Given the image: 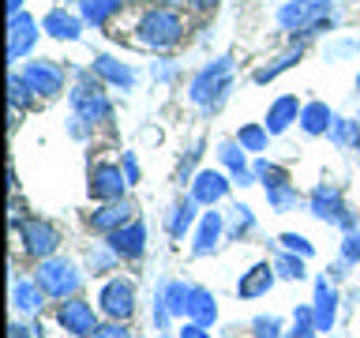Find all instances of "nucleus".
Masks as SVG:
<instances>
[{
  "label": "nucleus",
  "mask_w": 360,
  "mask_h": 338,
  "mask_svg": "<svg viewBox=\"0 0 360 338\" xmlns=\"http://www.w3.org/2000/svg\"><path fill=\"white\" fill-rule=\"evenodd\" d=\"M297 56H300V49H289V53L281 56L278 64H270V68H259V72H255V83H266V79H274L278 72H285L289 64H297Z\"/></svg>",
  "instance_id": "nucleus-30"
},
{
  "label": "nucleus",
  "mask_w": 360,
  "mask_h": 338,
  "mask_svg": "<svg viewBox=\"0 0 360 338\" xmlns=\"http://www.w3.org/2000/svg\"><path fill=\"white\" fill-rule=\"evenodd\" d=\"M27 87H30V83H27L22 75H11V79H8V90H11V117H19V106L30 98Z\"/></svg>",
  "instance_id": "nucleus-31"
},
{
  "label": "nucleus",
  "mask_w": 360,
  "mask_h": 338,
  "mask_svg": "<svg viewBox=\"0 0 360 338\" xmlns=\"http://www.w3.org/2000/svg\"><path fill=\"white\" fill-rule=\"evenodd\" d=\"M225 177L221 173H214V169H202V173L195 177V188H191V199L195 203H214V199H221L225 196Z\"/></svg>",
  "instance_id": "nucleus-15"
},
{
  "label": "nucleus",
  "mask_w": 360,
  "mask_h": 338,
  "mask_svg": "<svg viewBox=\"0 0 360 338\" xmlns=\"http://www.w3.org/2000/svg\"><path fill=\"white\" fill-rule=\"evenodd\" d=\"M56 323H60L64 331L79 334V338H94L98 334V315L86 301H64L60 308H56Z\"/></svg>",
  "instance_id": "nucleus-5"
},
{
  "label": "nucleus",
  "mask_w": 360,
  "mask_h": 338,
  "mask_svg": "<svg viewBox=\"0 0 360 338\" xmlns=\"http://www.w3.org/2000/svg\"><path fill=\"white\" fill-rule=\"evenodd\" d=\"M356 87H360V75H356Z\"/></svg>",
  "instance_id": "nucleus-44"
},
{
  "label": "nucleus",
  "mask_w": 360,
  "mask_h": 338,
  "mask_svg": "<svg viewBox=\"0 0 360 338\" xmlns=\"http://www.w3.org/2000/svg\"><path fill=\"white\" fill-rule=\"evenodd\" d=\"M218 154L225 158V165H229V169H233V173H236V177H240V184H248V169H244V154H240V151H236V146H233V143H225V146H221V151H218Z\"/></svg>",
  "instance_id": "nucleus-29"
},
{
  "label": "nucleus",
  "mask_w": 360,
  "mask_h": 338,
  "mask_svg": "<svg viewBox=\"0 0 360 338\" xmlns=\"http://www.w3.org/2000/svg\"><path fill=\"white\" fill-rule=\"evenodd\" d=\"M285 278H300L304 275V267H300V259H292V256H278V263H274Z\"/></svg>",
  "instance_id": "nucleus-35"
},
{
  "label": "nucleus",
  "mask_w": 360,
  "mask_h": 338,
  "mask_svg": "<svg viewBox=\"0 0 360 338\" xmlns=\"http://www.w3.org/2000/svg\"><path fill=\"white\" fill-rule=\"evenodd\" d=\"M233 230H252V214H248V207H233Z\"/></svg>",
  "instance_id": "nucleus-38"
},
{
  "label": "nucleus",
  "mask_w": 360,
  "mask_h": 338,
  "mask_svg": "<svg viewBox=\"0 0 360 338\" xmlns=\"http://www.w3.org/2000/svg\"><path fill=\"white\" fill-rule=\"evenodd\" d=\"M240 143L248 146V151H263V146H266V132L263 128H240Z\"/></svg>",
  "instance_id": "nucleus-32"
},
{
  "label": "nucleus",
  "mask_w": 360,
  "mask_h": 338,
  "mask_svg": "<svg viewBox=\"0 0 360 338\" xmlns=\"http://www.w3.org/2000/svg\"><path fill=\"white\" fill-rule=\"evenodd\" d=\"M94 68H98V75H105L109 83H117V87H131V83H135L131 68H124V64H117V61H109V56H98Z\"/></svg>",
  "instance_id": "nucleus-23"
},
{
  "label": "nucleus",
  "mask_w": 360,
  "mask_h": 338,
  "mask_svg": "<svg viewBox=\"0 0 360 338\" xmlns=\"http://www.w3.org/2000/svg\"><path fill=\"white\" fill-rule=\"evenodd\" d=\"M281 244L289 248V252H300V256H311V244L304 241V237H297V233H285L281 237Z\"/></svg>",
  "instance_id": "nucleus-36"
},
{
  "label": "nucleus",
  "mask_w": 360,
  "mask_h": 338,
  "mask_svg": "<svg viewBox=\"0 0 360 338\" xmlns=\"http://www.w3.org/2000/svg\"><path fill=\"white\" fill-rule=\"evenodd\" d=\"M19 8H22V0H8V11H11V15H19Z\"/></svg>",
  "instance_id": "nucleus-43"
},
{
  "label": "nucleus",
  "mask_w": 360,
  "mask_h": 338,
  "mask_svg": "<svg viewBox=\"0 0 360 338\" xmlns=\"http://www.w3.org/2000/svg\"><path fill=\"white\" fill-rule=\"evenodd\" d=\"M79 270L68 263V259H45L38 267V286L49 293V297H72L79 289Z\"/></svg>",
  "instance_id": "nucleus-4"
},
{
  "label": "nucleus",
  "mask_w": 360,
  "mask_h": 338,
  "mask_svg": "<svg viewBox=\"0 0 360 338\" xmlns=\"http://www.w3.org/2000/svg\"><path fill=\"white\" fill-rule=\"evenodd\" d=\"M311 211L319 214V218H326V222H338V225H353V218L345 214V207H342V196H338L334 188H315V196H311Z\"/></svg>",
  "instance_id": "nucleus-11"
},
{
  "label": "nucleus",
  "mask_w": 360,
  "mask_h": 338,
  "mask_svg": "<svg viewBox=\"0 0 360 338\" xmlns=\"http://www.w3.org/2000/svg\"><path fill=\"white\" fill-rule=\"evenodd\" d=\"M278 331H281L278 320H266V315H263V320H255V338H278Z\"/></svg>",
  "instance_id": "nucleus-37"
},
{
  "label": "nucleus",
  "mask_w": 360,
  "mask_h": 338,
  "mask_svg": "<svg viewBox=\"0 0 360 338\" xmlns=\"http://www.w3.org/2000/svg\"><path fill=\"white\" fill-rule=\"evenodd\" d=\"M135 308V301H131V286L128 282H109L105 289H101V312L112 315V320H128Z\"/></svg>",
  "instance_id": "nucleus-8"
},
{
  "label": "nucleus",
  "mask_w": 360,
  "mask_h": 338,
  "mask_svg": "<svg viewBox=\"0 0 360 338\" xmlns=\"http://www.w3.org/2000/svg\"><path fill=\"white\" fill-rule=\"evenodd\" d=\"M233 83V61L229 56H221V61H214L210 68H202V72L191 79V98L199 101V106H218L225 98V90Z\"/></svg>",
  "instance_id": "nucleus-3"
},
{
  "label": "nucleus",
  "mask_w": 360,
  "mask_h": 338,
  "mask_svg": "<svg viewBox=\"0 0 360 338\" xmlns=\"http://www.w3.org/2000/svg\"><path fill=\"white\" fill-rule=\"evenodd\" d=\"M34 38H38L34 19L30 15H11V23H8V56L11 61H19L22 53H30Z\"/></svg>",
  "instance_id": "nucleus-7"
},
{
  "label": "nucleus",
  "mask_w": 360,
  "mask_h": 338,
  "mask_svg": "<svg viewBox=\"0 0 360 338\" xmlns=\"http://www.w3.org/2000/svg\"><path fill=\"white\" fill-rule=\"evenodd\" d=\"M188 315L195 320L199 327H207L218 320V304H214V297L207 289H191V297H188Z\"/></svg>",
  "instance_id": "nucleus-18"
},
{
  "label": "nucleus",
  "mask_w": 360,
  "mask_h": 338,
  "mask_svg": "<svg viewBox=\"0 0 360 338\" xmlns=\"http://www.w3.org/2000/svg\"><path fill=\"white\" fill-rule=\"evenodd\" d=\"M180 338H210V334L202 331L199 323H191V327H184V331H180Z\"/></svg>",
  "instance_id": "nucleus-41"
},
{
  "label": "nucleus",
  "mask_w": 360,
  "mask_h": 338,
  "mask_svg": "<svg viewBox=\"0 0 360 338\" xmlns=\"http://www.w3.org/2000/svg\"><path fill=\"white\" fill-rule=\"evenodd\" d=\"M334 139L342 143V146H360V128L353 120H338L334 117Z\"/></svg>",
  "instance_id": "nucleus-27"
},
{
  "label": "nucleus",
  "mask_w": 360,
  "mask_h": 338,
  "mask_svg": "<svg viewBox=\"0 0 360 338\" xmlns=\"http://www.w3.org/2000/svg\"><path fill=\"white\" fill-rule=\"evenodd\" d=\"M188 297H191V289L188 286H180V282H165L162 286V301H165V312H188Z\"/></svg>",
  "instance_id": "nucleus-24"
},
{
  "label": "nucleus",
  "mask_w": 360,
  "mask_h": 338,
  "mask_svg": "<svg viewBox=\"0 0 360 338\" xmlns=\"http://www.w3.org/2000/svg\"><path fill=\"white\" fill-rule=\"evenodd\" d=\"M128 180L120 177L117 165H98L94 173H90V196L94 199H120V192Z\"/></svg>",
  "instance_id": "nucleus-10"
},
{
  "label": "nucleus",
  "mask_w": 360,
  "mask_h": 338,
  "mask_svg": "<svg viewBox=\"0 0 360 338\" xmlns=\"http://www.w3.org/2000/svg\"><path fill=\"white\" fill-rule=\"evenodd\" d=\"M143 241H146V233H143L139 222H131V225H124V230L109 233V248H112V256H120V259L143 256Z\"/></svg>",
  "instance_id": "nucleus-12"
},
{
  "label": "nucleus",
  "mask_w": 360,
  "mask_h": 338,
  "mask_svg": "<svg viewBox=\"0 0 360 338\" xmlns=\"http://www.w3.org/2000/svg\"><path fill=\"white\" fill-rule=\"evenodd\" d=\"M266 196H270V203H274V207H292V203H297V196H292V192L285 188V184H278V188H266Z\"/></svg>",
  "instance_id": "nucleus-33"
},
{
  "label": "nucleus",
  "mask_w": 360,
  "mask_h": 338,
  "mask_svg": "<svg viewBox=\"0 0 360 338\" xmlns=\"http://www.w3.org/2000/svg\"><path fill=\"white\" fill-rule=\"evenodd\" d=\"M270 282H274V270H270V263H259V267H252L240 282H236V293H240V297H259V293L270 289Z\"/></svg>",
  "instance_id": "nucleus-17"
},
{
  "label": "nucleus",
  "mask_w": 360,
  "mask_h": 338,
  "mask_svg": "<svg viewBox=\"0 0 360 338\" xmlns=\"http://www.w3.org/2000/svg\"><path fill=\"white\" fill-rule=\"evenodd\" d=\"M300 113V101L292 98V94H285V98H278L274 106H270V113H266V132L270 135H278V132H285L289 128V120Z\"/></svg>",
  "instance_id": "nucleus-16"
},
{
  "label": "nucleus",
  "mask_w": 360,
  "mask_h": 338,
  "mask_svg": "<svg viewBox=\"0 0 360 338\" xmlns=\"http://www.w3.org/2000/svg\"><path fill=\"white\" fill-rule=\"evenodd\" d=\"M22 79H27L30 90H38V94H60V87H64L60 68H53L45 61H30L27 72H22Z\"/></svg>",
  "instance_id": "nucleus-9"
},
{
  "label": "nucleus",
  "mask_w": 360,
  "mask_h": 338,
  "mask_svg": "<svg viewBox=\"0 0 360 338\" xmlns=\"http://www.w3.org/2000/svg\"><path fill=\"white\" fill-rule=\"evenodd\" d=\"M218 237H221V218L218 214H202V225H199V241H195V256H207L214 244H218Z\"/></svg>",
  "instance_id": "nucleus-21"
},
{
  "label": "nucleus",
  "mask_w": 360,
  "mask_h": 338,
  "mask_svg": "<svg viewBox=\"0 0 360 338\" xmlns=\"http://www.w3.org/2000/svg\"><path fill=\"white\" fill-rule=\"evenodd\" d=\"M191 211H195V203H191V199H184V203H180V207H176V214L169 218V233H173V237H180V233H184L188 225H191Z\"/></svg>",
  "instance_id": "nucleus-28"
},
{
  "label": "nucleus",
  "mask_w": 360,
  "mask_h": 338,
  "mask_svg": "<svg viewBox=\"0 0 360 338\" xmlns=\"http://www.w3.org/2000/svg\"><path fill=\"white\" fill-rule=\"evenodd\" d=\"M11 338H30V334H27V331H22V327H19V323H11Z\"/></svg>",
  "instance_id": "nucleus-42"
},
{
  "label": "nucleus",
  "mask_w": 360,
  "mask_h": 338,
  "mask_svg": "<svg viewBox=\"0 0 360 338\" xmlns=\"http://www.w3.org/2000/svg\"><path fill=\"white\" fill-rule=\"evenodd\" d=\"M191 11H199V15H210L214 8H218V0H184Z\"/></svg>",
  "instance_id": "nucleus-40"
},
{
  "label": "nucleus",
  "mask_w": 360,
  "mask_h": 338,
  "mask_svg": "<svg viewBox=\"0 0 360 338\" xmlns=\"http://www.w3.org/2000/svg\"><path fill=\"white\" fill-rule=\"evenodd\" d=\"M184 38V19L169 8H154L146 11L143 23H139V42L143 45H154V49H169Z\"/></svg>",
  "instance_id": "nucleus-2"
},
{
  "label": "nucleus",
  "mask_w": 360,
  "mask_h": 338,
  "mask_svg": "<svg viewBox=\"0 0 360 338\" xmlns=\"http://www.w3.org/2000/svg\"><path fill=\"white\" fill-rule=\"evenodd\" d=\"M255 173L266 180V188H278V184H285V173H281V169H274V165H266V162H259V169H255Z\"/></svg>",
  "instance_id": "nucleus-34"
},
{
  "label": "nucleus",
  "mask_w": 360,
  "mask_h": 338,
  "mask_svg": "<svg viewBox=\"0 0 360 338\" xmlns=\"http://www.w3.org/2000/svg\"><path fill=\"white\" fill-rule=\"evenodd\" d=\"M72 101H75V109L83 113V117H90V120H105L109 117V101L101 98L98 87H79L72 94Z\"/></svg>",
  "instance_id": "nucleus-14"
},
{
  "label": "nucleus",
  "mask_w": 360,
  "mask_h": 338,
  "mask_svg": "<svg viewBox=\"0 0 360 338\" xmlns=\"http://www.w3.org/2000/svg\"><path fill=\"white\" fill-rule=\"evenodd\" d=\"M41 286H30V282H15V308L22 312H38L41 308Z\"/></svg>",
  "instance_id": "nucleus-26"
},
{
  "label": "nucleus",
  "mask_w": 360,
  "mask_h": 338,
  "mask_svg": "<svg viewBox=\"0 0 360 338\" xmlns=\"http://www.w3.org/2000/svg\"><path fill=\"white\" fill-rule=\"evenodd\" d=\"M83 19L86 23H94V27H101V23H105L112 11H120V0H83Z\"/></svg>",
  "instance_id": "nucleus-25"
},
{
  "label": "nucleus",
  "mask_w": 360,
  "mask_h": 338,
  "mask_svg": "<svg viewBox=\"0 0 360 338\" xmlns=\"http://www.w3.org/2000/svg\"><path fill=\"white\" fill-rule=\"evenodd\" d=\"M315 331H330V323H334V293L326 289V282H319V289H315Z\"/></svg>",
  "instance_id": "nucleus-20"
},
{
  "label": "nucleus",
  "mask_w": 360,
  "mask_h": 338,
  "mask_svg": "<svg viewBox=\"0 0 360 338\" xmlns=\"http://www.w3.org/2000/svg\"><path fill=\"white\" fill-rule=\"evenodd\" d=\"M278 23L285 30H304V34H319L326 23H334V4L330 0H289L278 11Z\"/></svg>",
  "instance_id": "nucleus-1"
},
{
  "label": "nucleus",
  "mask_w": 360,
  "mask_h": 338,
  "mask_svg": "<svg viewBox=\"0 0 360 338\" xmlns=\"http://www.w3.org/2000/svg\"><path fill=\"white\" fill-rule=\"evenodd\" d=\"M19 230H22V244H27L30 256H41V259L53 256V248H56V230H53L49 222L30 218V222H22Z\"/></svg>",
  "instance_id": "nucleus-6"
},
{
  "label": "nucleus",
  "mask_w": 360,
  "mask_h": 338,
  "mask_svg": "<svg viewBox=\"0 0 360 338\" xmlns=\"http://www.w3.org/2000/svg\"><path fill=\"white\" fill-rule=\"evenodd\" d=\"M94 338H131V331H128V327H120V323H112V327H98Z\"/></svg>",
  "instance_id": "nucleus-39"
},
{
  "label": "nucleus",
  "mask_w": 360,
  "mask_h": 338,
  "mask_svg": "<svg viewBox=\"0 0 360 338\" xmlns=\"http://www.w3.org/2000/svg\"><path fill=\"white\" fill-rule=\"evenodd\" d=\"M330 120H334L330 117V106H323V101H311V106L300 113V124H304V132H308V135L326 132V128H330Z\"/></svg>",
  "instance_id": "nucleus-19"
},
{
  "label": "nucleus",
  "mask_w": 360,
  "mask_h": 338,
  "mask_svg": "<svg viewBox=\"0 0 360 338\" xmlns=\"http://www.w3.org/2000/svg\"><path fill=\"white\" fill-rule=\"evenodd\" d=\"M131 222V203H109V207H101L90 214V230H98V233H117L124 230V225Z\"/></svg>",
  "instance_id": "nucleus-13"
},
{
  "label": "nucleus",
  "mask_w": 360,
  "mask_h": 338,
  "mask_svg": "<svg viewBox=\"0 0 360 338\" xmlns=\"http://www.w3.org/2000/svg\"><path fill=\"white\" fill-rule=\"evenodd\" d=\"M45 30H49L53 38H64V42L79 38V23L72 15H64V11H49V15H45Z\"/></svg>",
  "instance_id": "nucleus-22"
}]
</instances>
